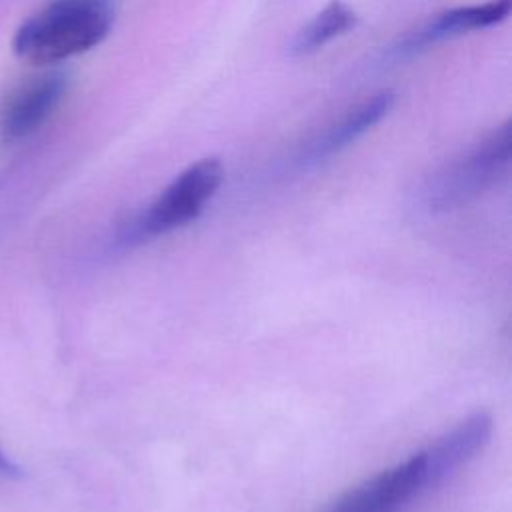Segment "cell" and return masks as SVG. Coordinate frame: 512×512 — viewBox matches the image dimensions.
<instances>
[{
    "mask_svg": "<svg viewBox=\"0 0 512 512\" xmlns=\"http://www.w3.org/2000/svg\"><path fill=\"white\" fill-rule=\"evenodd\" d=\"M112 24V0H50L18 26L12 50L30 64H58L96 48Z\"/></svg>",
    "mask_w": 512,
    "mask_h": 512,
    "instance_id": "obj_1",
    "label": "cell"
},
{
    "mask_svg": "<svg viewBox=\"0 0 512 512\" xmlns=\"http://www.w3.org/2000/svg\"><path fill=\"white\" fill-rule=\"evenodd\" d=\"M512 124L490 130L484 138L442 164L424 184L422 202L428 212H450L494 186L510 168Z\"/></svg>",
    "mask_w": 512,
    "mask_h": 512,
    "instance_id": "obj_2",
    "label": "cell"
},
{
    "mask_svg": "<svg viewBox=\"0 0 512 512\" xmlns=\"http://www.w3.org/2000/svg\"><path fill=\"white\" fill-rule=\"evenodd\" d=\"M224 180V166L218 158L206 156L184 168L154 202L130 220L118 234L124 246L166 234L192 222Z\"/></svg>",
    "mask_w": 512,
    "mask_h": 512,
    "instance_id": "obj_3",
    "label": "cell"
},
{
    "mask_svg": "<svg viewBox=\"0 0 512 512\" xmlns=\"http://www.w3.org/2000/svg\"><path fill=\"white\" fill-rule=\"evenodd\" d=\"M510 8H512V0H486L482 4L478 2V4L454 6L448 10H442L432 18H428L418 28H414L412 32H408L402 40H398V44L392 48V56L410 58L444 40L474 32V30L492 28L508 18Z\"/></svg>",
    "mask_w": 512,
    "mask_h": 512,
    "instance_id": "obj_4",
    "label": "cell"
},
{
    "mask_svg": "<svg viewBox=\"0 0 512 512\" xmlns=\"http://www.w3.org/2000/svg\"><path fill=\"white\" fill-rule=\"evenodd\" d=\"M68 78L64 72H46L20 84L0 110V138L18 142L32 136L54 114L64 98Z\"/></svg>",
    "mask_w": 512,
    "mask_h": 512,
    "instance_id": "obj_5",
    "label": "cell"
},
{
    "mask_svg": "<svg viewBox=\"0 0 512 512\" xmlns=\"http://www.w3.org/2000/svg\"><path fill=\"white\" fill-rule=\"evenodd\" d=\"M394 100L396 94L392 90H380L352 104L306 144L298 156V162L302 166H316L340 154L368 134L376 124H380L390 114Z\"/></svg>",
    "mask_w": 512,
    "mask_h": 512,
    "instance_id": "obj_6",
    "label": "cell"
},
{
    "mask_svg": "<svg viewBox=\"0 0 512 512\" xmlns=\"http://www.w3.org/2000/svg\"><path fill=\"white\" fill-rule=\"evenodd\" d=\"M420 490H424L422 452L350 490L328 512H394Z\"/></svg>",
    "mask_w": 512,
    "mask_h": 512,
    "instance_id": "obj_7",
    "label": "cell"
},
{
    "mask_svg": "<svg viewBox=\"0 0 512 512\" xmlns=\"http://www.w3.org/2000/svg\"><path fill=\"white\" fill-rule=\"evenodd\" d=\"M492 434V416L484 410L470 414L450 432L424 450V488L440 484L456 468L468 462Z\"/></svg>",
    "mask_w": 512,
    "mask_h": 512,
    "instance_id": "obj_8",
    "label": "cell"
},
{
    "mask_svg": "<svg viewBox=\"0 0 512 512\" xmlns=\"http://www.w3.org/2000/svg\"><path fill=\"white\" fill-rule=\"evenodd\" d=\"M358 24V14L342 0H330L288 42V54L294 58L310 56L322 50L332 40L348 34Z\"/></svg>",
    "mask_w": 512,
    "mask_h": 512,
    "instance_id": "obj_9",
    "label": "cell"
},
{
    "mask_svg": "<svg viewBox=\"0 0 512 512\" xmlns=\"http://www.w3.org/2000/svg\"><path fill=\"white\" fill-rule=\"evenodd\" d=\"M20 474V470H18V466L12 462V458L0 448V476H4V478H14V476H18Z\"/></svg>",
    "mask_w": 512,
    "mask_h": 512,
    "instance_id": "obj_10",
    "label": "cell"
}]
</instances>
